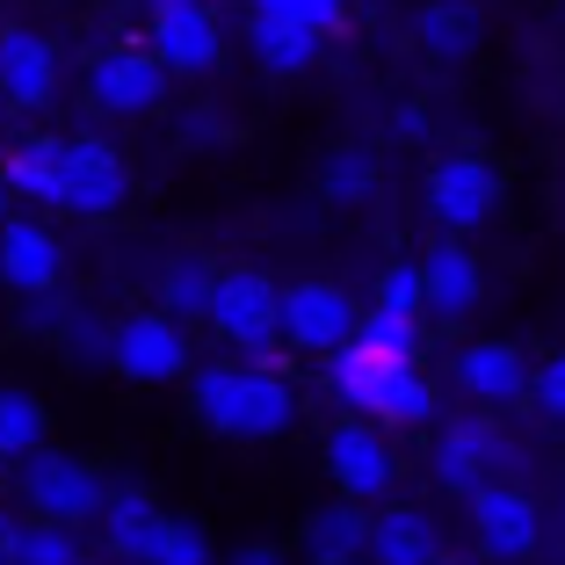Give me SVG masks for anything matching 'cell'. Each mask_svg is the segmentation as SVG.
<instances>
[{"mask_svg": "<svg viewBox=\"0 0 565 565\" xmlns=\"http://www.w3.org/2000/svg\"><path fill=\"white\" fill-rule=\"evenodd\" d=\"M189 414L225 443H276L298 420V392H290V377H276V363L225 355V363L189 370Z\"/></svg>", "mask_w": 565, "mask_h": 565, "instance_id": "cell-1", "label": "cell"}, {"mask_svg": "<svg viewBox=\"0 0 565 565\" xmlns=\"http://www.w3.org/2000/svg\"><path fill=\"white\" fill-rule=\"evenodd\" d=\"M327 392L349 406V414H370V420H384V428H428L435 420V384L420 377V363L370 349L363 333H355L349 349L327 355Z\"/></svg>", "mask_w": 565, "mask_h": 565, "instance_id": "cell-2", "label": "cell"}, {"mask_svg": "<svg viewBox=\"0 0 565 565\" xmlns=\"http://www.w3.org/2000/svg\"><path fill=\"white\" fill-rule=\"evenodd\" d=\"M211 333L247 363H276L282 349V282L262 268H225L211 298Z\"/></svg>", "mask_w": 565, "mask_h": 565, "instance_id": "cell-3", "label": "cell"}, {"mask_svg": "<svg viewBox=\"0 0 565 565\" xmlns=\"http://www.w3.org/2000/svg\"><path fill=\"white\" fill-rule=\"evenodd\" d=\"M15 493H22V515H51V522L87 530L102 515V500H109V479L73 449H30L15 465Z\"/></svg>", "mask_w": 565, "mask_h": 565, "instance_id": "cell-4", "label": "cell"}, {"mask_svg": "<svg viewBox=\"0 0 565 565\" xmlns=\"http://www.w3.org/2000/svg\"><path fill=\"white\" fill-rule=\"evenodd\" d=\"M174 73L160 66L152 44H109L87 58V109L95 117H117V124H138V117H160L167 95H174Z\"/></svg>", "mask_w": 565, "mask_h": 565, "instance_id": "cell-5", "label": "cell"}, {"mask_svg": "<svg viewBox=\"0 0 565 565\" xmlns=\"http://www.w3.org/2000/svg\"><path fill=\"white\" fill-rule=\"evenodd\" d=\"M109 370H117L124 384H146V392H160V384H189L196 355H189L182 319L167 312V305H152V312H124L117 333H109Z\"/></svg>", "mask_w": 565, "mask_h": 565, "instance_id": "cell-6", "label": "cell"}, {"mask_svg": "<svg viewBox=\"0 0 565 565\" xmlns=\"http://www.w3.org/2000/svg\"><path fill=\"white\" fill-rule=\"evenodd\" d=\"M327 479L333 493L349 500H392V486H399V449H392V435H384V420L370 414H349L327 428Z\"/></svg>", "mask_w": 565, "mask_h": 565, "instance_id": "cell-7", "label": "cell"}, {"mask_svg": "<svg viewBox=\"0 0 565 565\" xmlns=\"http://www.w3.org/2000/svg\"><path fill=\"white\" fill-rule=\"evenodd\" d=\"M355 333H363V305L341 290V282H290L282 290V349H298V355H319L327 363L333 349H349Z\"/></svg>", "mask_w": 565, "mask_h": 565, "instance_id": "cell-8", "label": "cell"}, {"mask_svg": "<svg viewBox=\"0 0 565 565\" xmlns=\"http://www.w3.org/2000/svg\"><path fill=\"white\" fill-rule=\"evenodd\" d=\"M124 203H131V160L102 131H73L66 138V203H58V211L102 225V217H117Z\"/></svg>", "mask_w": 565, "mask_h": 565, "instance_id": "cell-9", "label": "cell"}, {"mask_svg": "<svg viewBox=\"0 0 565 565\" xmlns=\"http://www.w3.org/2000/svg\"><path fill=\"white\" fill-rule=\"evenodd\" d=\"M500 211V167L486 152H443L428 167V217L443 233H479L486 217Z\"/></svg>", "mask_w": 565, "mask_h": 565, "instance_id": "cell-10", "label": "cell"}, {"mask_svg": "<svg viewBox=\"0 0 565 565\" xmlns=\"http://www.w3.org/2000/svg\"><path fill=\"white\" fill-rule=\"evenodd\" d=\"M471 536H479V551H486L493 565L536 558V536H544V522H536V500L522 493V486H508V479H486L479 493H471Z\"/></svg>", "mask_w": 565, "mask_h": 565, "instance_id": "cell-11", "label": "cell"}, {"mask_svg": "<svg viewBox=\"0 0 565 565\" xmlns=\"http://www.w3.org/2000/svg\"><path fill=\"white\" fill-rule=\"evenodd\" d=\"M58 81H66L58 44H51L44 30L8 22V30H0V87H8V109H22V117L51 109V102H58Z\"/></svg>", "mask_w": 565, "mask_h": 565, "instance_id": "cell-12", "label": "cell"}, {"mask_svg": "<svg viewBox=\"0 0 565 565\" xmlns=\"http://www.w3.org/2000/svg\"><path fill=\"white\" fill-rule=\"evenodd\" d=\"M58 282H66V247H58V233L44 225V211H15L0 225V290L30 298V290H58Z\"/></svg>", "mask_w": 565, "mask_h": 565, "instance_id": "cell-13", "label": "cell"}, {"mask_svg": "<svg viewBox=\"0 0 565 565\" xmlns=\"http://www.w3.org/2000/svg\"><path fill=\"white\" fill-rule=\"evenodd\" d=\"M449 384H457L471 406H515V399H530L536 370L515 341H465L457 363H449Z\"/></svg>", "mask_w": 565, "mask_h": 565, "instance_id": "cell-14", "label": "cell"}, {"mask_svg": "<svg viewBox=\"0 0 565 565\" xmlns=\"http://www.w3.org/2000/svg\"><path fill=\"white\" fill-rule=\"evenodd\" d=\"M500 465H508V435L486 414H465V420H449V428L435 435V479H443L449 493L471 500L486 479H500Z\"/></svg>", "mask_w": 565, "mask_h": 565, "instance_id": "cell-15", "label": "cell"}, {"mask_svg": "<svg viewBox=\"0 0 565 565\" xmlns=\"http://www.w3.org/2000/svg\"><path fill=\"white\" fill-rule=\"evenodd\" d=\"M146 44L160 51V66L174 73V81H196V73H211V66H217V51H225V30H217V15L203 8V0H182V8H152Z\"/></svg>", "mask_w": 565, "mask_h": 565, "instance_id": "cell-16", "label": "cell"}, {"mask_svg": "<svg viewBox=\"0 0 565 565\" xmlns=\"http://www.w3.org/2000/svg\"><path fill=\"white\" fill-rule=\"evenodd\" d=\"M95 530H102V551H109V558H124V565H152L167 515H160V500H152L138 479H117V486H109V500H102Z\"/></svg>", "mask_w": 565, "mask_h": 565, "instance_id": "cell-17", "label": "cell"}, {"mask_svg": "<svg viewBox=\"0 0 565 565\" xmlns=\"http://www.w3.org/2000/svg\"><path fill=\"white\" fill-rule=\"evenodd\" d=\"M420 276H428V319H471L479 312V298H486V268H479V254L465 247V233H443L428 254H420Z\"/></svg>", "mask_w": 565, "mask_h": 565, "instance_id": "cell-18", "label": "cell"}, {"mask_svg": "<svg viewBox=\"0 0 565 565\" xmlns=\"http://www.w3.org/2000/svg\"><path fill=\"white\" fill-rule=\"evenodd\" d=\"M0 174H8L15 203H30V211H58V203H66V138H58V131L15 138V146L0 152Z\"/></svg>", "mask_w": 565, "mask_h": 565, "instance_id": "cell-19", "label": "cell"}, {"mask_svg": "<svg viewBox=\"0 0 565 565\" xmlns=\"http://www.w3.org/2000/svg\"><path fill=\"white\" fill-rule=\"evenodd\" d=\"M443 551L435 536V515L414 508V500H377V515H370V558L377 565H428Z\"/></svg>", "mask_w": 565, "mask_h": 565, "instance_id": "cell-20", "label": "cell"}, {"mask_svg": "<svg viewBox=\"0 0 565 565\" xmlns=\"http://www.w3.org/2000/svg\"><path fill=\"white\" fill-rule=\"evenodd\" d=\"M370 500H349V493H333V500H319L312 515H305V530H298V544H305V558H370Z\"/></svg>", "mask_w": 565, "mask_h": 565, "instance_id": "cell-21", "label": "cell"}, {"mask_svg": "<svg viewBox=\"0 0 565 565\" xmlns=\"http://www.w3.org/2000/svg\"><path fill=\"white\" fill-rule=\"evenodd\" d=\"M414 36H420V51H428L435 66H465L471 51H479L486 22H479L471 0H428V8L414 15Z\"/></svg>", "mask_w": 565, "mask_h": 565, "instance_id": "cell-22", "label": "cell"}, {"mask_svg": "<svg viewBox=\"0 0 565 565\" xmlns=\"http://www.w3.org/2000/svg\"><path fill=\"white\" fill-rule=\"evenodd\" d=\"M319 44H327V36L305 30V22H282V15H254L247 22V51L262 58V73H312Z\"/></svg>", "mask_w": 565, "mask_h": 565, "instance_id": "cell-23", "label": "cell"}, {"mask_svg": "<svg viewBox=\"0 0 565 565\" xmlns=\"http://www.w3.org/2000/svg\"><path fill=\"white\" fill-rule=\"evenodd\" d=\"M217 276H225V268H211L203 254H174V262L160 268V305H167L174 319H211Z\"/></svg>", "mask_w": 565, "mask_h": 565, "instance_id": "cell-24", "label": "cell"}, {"mask_svg": "<svg viewBox=\"0 0 565 565\" xmlns=\"http://www.w3.org/2000/svg\"><path fill=\"white\" fill-rule=\"evenodd\" d=\"M44 435H51L44 399L22 384H0V465H22L30 449H44Z\"/></svg>", "mask_w": 565, "mask_h": 565, "instance_id": "cell-25", "label": "cell"}, {"mask_svg": "<svg viewBox=\"0 0 565 565\" xmlns=\"http://www.w3.org/2000/svg\"><path fill=\"white\" fill-rule=\"evenodd\" d=\"M15 565H87V544L73 522H51V515H22L15 536Z\"/></svg>", "mask_w": 565, "mask_h": 565, "instance_id": "cell-26", "label": "cell"}, {"mask_svg": "<svg viewBox=\"0 0 565 565\" xmlns=\"http://www.w3.org/2000/svg\"><path fill=\"white\" fill-rule=\"evenodd\" d=\"M377 189V152L370 146H333L319 160V196L327 203H363Z\"/></svg>", "mask_w": 565, "mask_h": 565, "instance_id": "cell-27", "label": "cell"}, {"mask_svg": "<svg viewBox=\"0 0 565 565\" xmlns=\"http://www.w3.org/2000/svg\"><path fill=\"white\" fill-rule=\"evenodd\" d=\"M363 341H370V349H384V355L420 363V349H428V319L399 312V305H370V312H363Z\"/></svg>", "mask_w": 565, "mask_h": 565, "instance_id": "cell-28", "label": "cell"}, {"mask_svg": "<svg viewBox=\"0 0 565 565\" xmlns=\"http://www.w3.org/2000/svg\"><path fill=\"white\" fill-rule=\"evenodd\" d=\"M152 565H225V558H217V536H211V522H196V515H167V530H160V551H152Z\"/></svg>", "mask_w": 565, "mask_h": 565, "instance_id": "cell-29", "label": "cell"}, {"mask_svg": "<svg viewBox=\"0 0 565 565\" xmlns=\"http://www.w3.org/2000/svg\"><path fill=\"white\" fill-rule=\"evenodd\" d=\"M109 333H117V319H95V312H73V327L58 333V349L73 355V363L87 370H109Z\"/></svg>", "mask_w": 565, "mask_h": 565, "instance_id": "cell-30", "label": "cell"}, {"mask_svg": "<svg viewBox=\"0 0 565 565\" xmlns=\"http://www.w3.org/2000/svg\"><path fill=\"white\" fill-rule=\"evenodd\" d=\"M15 305H22L15 327H22V333H51V341H58V333L73 327V312H81L66 290H30V298H15Z\"/></svg>", "mask_w": 565, "mask_h": 565, "instance_id": "cell-31", "label": "cell"}, {"mask_svg": "<svg viewBox=\"0 0 565 565\" xmlns=\"http://www.w3.org/2000/svg\"><path fill=\"white\" fill-rule=\"evenodd\" d=\"M254 15H282V22H305V30H341V15H349V0H247Z\"/></svg>", "mask_w": 565, "mask_h": 565, "instance_id": "cell-32", "label": "cell"}, {"mask_svg": "<svg viewBox=\"0 0 565 565\" xmlns=\"http://www.w3.org/2000/svg\"><path fill=\"white\" fill-rule=\"evenodd\" d=\"M377 305H399V312H428V276L420 262H392L377 276Z\"/></svg>", "mask_w": 565, "mask_h": 565, "instance_id": "cell-33", "label": "cell"}, {"mask_svg": "<svg viewBox=\"0 0 565 565\" xmlns=\"http://www.w3.org/2000/svg\"><path fill=\"white\" fill-rule=\"evenodd\" d=\"M530 399L544 406L551 420H565V355H551V363H536V384H530Z\"/></svg>", "mask_w": 565, "mask_h": 565, "instance_id": "cell-34", "label": "cell"}, {"mask_svg": "<svg viewBox=\"0 0 565 565\" xmlns=\"http://www.w3.org/2000/svg\"><path fill=\"white\" fill-rule=\"evenodd\" d=\"M225 565H290L282 544H247V551H225Z\"/></svg>", "mask_w": 565, "mask_h": 565, "instance_id": "cell-35", "label": "cell"}, {"mask_svg": "<svg viewBox=\"0 0 565 565\" xmlns=\"http://www.w3.org/2000/svg\"><path fill=\"white\" fill-rule=\"evenodd\" d=\"M182 146H203V152H211L217 146V117H203V109H196V117H182Z\"/></svg>", "mask_w": 565, "mask_h": 565, "instance_id": "cell-36", "label": "cell"}, {"mask_svg": "<svg viewBox=\"0 0 565 565\" xmlns=\"http://www.w3.org/2000/svg\"><path fill=\"white\" fill-rule=\"evenodd\" d=\"M392 131H399V138H420V131H428V109H420V102H399V109H392Z\"/></svg>", "mask_w": 565, "mask_h": 565, "instance_id": "cell-37", "label": "cell"}, {"mask_svg": "<svg viewBox=\"0 0 565 565\" xmlns=\"http://www.w3.org/2000/svg\"><path fill=\"white\" fill-rule=\"evenodd\" d=\"M15 536H22V522L0 515V565H15Z\"/></svg>", "mask_w": 565, "mask_h": 565, "instance_id": "cell-38", "label": "cell"}, {"mask_svg": "<svg viewBox=\"0 0 565 565\" xmlns=\"http://www.w3.org/2000/svg\"><path fill=\"white\" fill-rule=\"evenodd\" d=\"M15 217V189H8V174H0V225Z\"/></svg>", "mask_w": 565, "mask_h": 565, "instance_id": "cell-39", "label": "cell"}, {"mask_svg": "<svg viewBox=\"0 0 565 565\" xmlns=\"http://www.w3.org/2000/svg\"><path fill=\"white\" fill-rule=\"evenodd\" d=\"M312 565H377V558H312Z\"/></svg>", "mask_w": 565, "mask_h": 565, "instance_id": "cell-40", "label": "cell"}, {"mask_svg": "<svg viewBox=\"0 0 565 565\" xmlns=\"http://www.w3.org/2000/svg\"><path fill=\"white\" fill-rule=\"evenodd\" d=\"M428 565H465V558H449V551H435V558H428Z\"/></svg>", "mask_w": 565, "mask_h": 565, "instance_id": "cell-41", "label": "cell"}, {"mask_svg": "<svg viewBox=\"0 0 565 565\" xmlns=\"http://www.w3.org/2000/svg\"><path fill=\"white\" fill-rule=\"evenodd\" d=\"M152 8H182V0H152Z\"/></svg>", "mask_w": 565, "mask_h": 565, "instance_id": "cell-42", "label": "cell"}, {"mask_svg": "<svg viewBox=\"0 0 565 565\" xmlns=\"http://www.w3.org/2000/svg\"><path fill=\"white\" fill-rule=\"evenodd\" d=\"M0 109H8V87H0Z\"/></svg>", "mask_w": 565, "mask_h": 565, "instance_id": "cell-43", "label": "cell"}]
</instances>
